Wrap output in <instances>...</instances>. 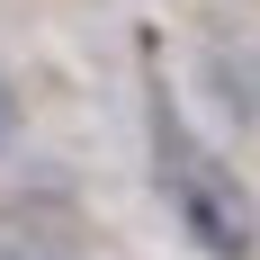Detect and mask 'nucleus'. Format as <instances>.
<instances>
[{
    "label": "nucleus",
    "mask_w": 260,
    "mask_h": 260,
    "mask_svg": "<svg viewBox=\"0 0 260 260\" xmlns=\"http://www.w3.org/2000/svg\"><path fill=\"white\" fill-rule=\"evenodd\" d=\"M144 135H153V180H161V198H171V215L198 234V251L251 260V251H260V207H251V188L234 180V161H215L207 144L188 135L180 99H171L161 81L144 90Z\"/></svg>",
    "instance_id": "f257e3e1"
},
{
    "label": "nucleus",
    "mask_w": 260,
    "mask_h": 260,
    "mask_svg": "<svg viewBox=\"0 0 260 260\" xmlns=\"http://www.w3.org/2000/svg\"><path fill=\"white\" fill-rule=\"evenodd\" d=\"M0 260H72V242L27 234V224H0Z\"/></svg>",
    "instance_id": "f03ea898"
},
{
    "label": "nucleus",
    "mask_w": 260,
    "mask_h": 260,
    "mask_svg": "<svg viewBox=\"0 0 260 260\" xmlns=\"http://www.w3.org/2000/svg\"><path fill=\"white\" fill-rule=\"evenodd\" d=\"M9 126H18V90H0V144H9Z\"/></svg>",
    "instance_id": "7ed1b4c3"
}]
</instances>
